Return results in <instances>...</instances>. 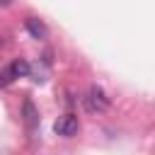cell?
Segmentation results:
<instances>
[{"instance_id": "277c9868", "label": "cell", "mask_w": 155, "mask_h": 155, "mask_svg": "<svg viewBox=\"0 0 155 155\" xmlns=\"http://www.w3.org/2000/svg\"><path fill=\"white\" fill-rule=\"evenodd\" d=\"M22 114H24V124L29 126V131L36 126V121H39V111L34 109V102L31 99H24V104H22Z\"/></svg>"}, {"instance_id": "5b68a950", "label": "cell", "mask_w": 155, "mask_h": 155, "mask_svg": "<svg viewBox=\"0 0 155 155\" xmlns=\"http://www.w3.org/2000/svg\"><path fill=\"white\" fill-rule=\"evenodd\" d=\"M7 70H10V75H12V80H15V78H27L31 68H29V63H27L24 58H17V61H12V65H10Z\"/></svg>"}, {"instance_id": "8992f818", "label": "cell", "mask_w": 155, "mask_h": 155, "mask_svg": "<svg viewBox=\"0 0 155 155\" xmlns=\"http://www.w3.org/2000/svg\"><path fill=\"white\" fill-rule=\"evenodd\" d=\"M15 0H0V7H7V5H12Z\"/></svg>"}, {"instance_id": "3957f363", "label": "cell", "mask_w": 155, "mask_h": 155, "mask_svg": "<svg viewBox=\"0 0 155 155\" xmlns=\"http://www.w3.org/2000/svg\"><path fill=\"white\" fill-rule=\"evenodd\" d=\"M24 29H27L34 39H46V34H48L46 24H44L41 19H36V17H27V19H24Z\"/></svg>"}, {"instance_id": "7a4b0ae2", "label": "cell", "mask_w": 155, "mask_h": 155, "mask_svg": "<svg viewBox=\"0 0 155 155\" xmlns=\"http://www.w3.org/2000/svg\"><path fill=\"white\" fill-rule=\"evenodd\" d=\"M78 131H80V121H78L75 114H63L53 124V133L56 136H63V138H73Z\"/></svg>"}, {"instance_id": "6da1fadb", "label": "cell", "mask_w": 155, "mask_h": 155, "mask_svg": "<svg viewBox=\"0 0 155 155\" xmlns=\"http://www.w3.org/2000/svg\"><path fill=\"white\" fill-rule=\"evenodd\" d=\"M82 104L90 114H104L109 107H111V99L107 97V92L99 87V85H92L87 90V94L82 97Z\"/></svg>"}]
</instances>
